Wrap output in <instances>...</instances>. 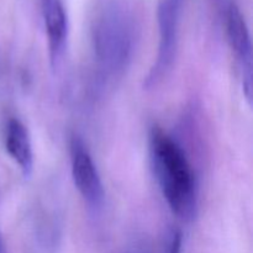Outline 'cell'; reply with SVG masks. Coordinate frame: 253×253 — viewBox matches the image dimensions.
I'll list each match as a JSON object with an SVG mask.
<instances>
[{"mask_svg":"<svg viewBox=\"0 0 253 253\" xmlns=\"http://www.w3.org/2000/svg\"><path fill=\"white\" fill-rule=\"evenodd\" d=\"M125 253H152V251L146 244H135L128 247Z\"/></svg>","mask_w":253,"mask_h":253,"instance_id":"cell-9","label":"cell"},{"mask_svg":"<svg viewBox=\"0 0 253 253\" xmlns=\"http://www.w3.org/2000/svg\"><path fill=\"white\" fill-rule=\"evenodd\" d=\"M137 21L123 1L106 2L94 19L91 46L94 58V91L104 93L127 71L137 42Z\"/></svg>","mask_w":253,"mask_h":253,"instance_id":"cell-1","label":"cell"},{"mask_svg":"<svg viewBox=\"0 0 253 253\" xmlns=\"http://www.w3.org/2000/svg\"><path fill=\"white\" fill-rule=\"evenodd\" d=\"M42 17L47 34L48 57L52 69L62 64L68 41V17L62 0H41Z\"/></svg>","mask_w":253,"mask_h":253,"instance_id":"cell-6","label":"cell"},{"mask_svg":"<svg viewBox=\"0 0 253 253\" xmlns=\"http://www.w3.org/2000/svg\"><path fill=\"white\" fill-rule=\"evenodd\" d=\"M69 152L72 179L74 185L89 208L94 211H99L103 208L105 199L104 185L90 152L78 135H73L71 137Z\"/></svg>","mask_w":253,"mask_h":253,"instance_id":"cell-5","label":"cell"},{"mask_svg":"<svg viewBox=\"0 0 253 253\" xmlns=\"http://www.w3.org/2000/svg\"><path fill=\"white\" fill-rule=\"evenodd\" d=\"M5 148L25 178L34 170V151L29 130L19 119H10L5 127Z\"/></svg>","mask_w":253,"mask_h":253,"instance_id":"cell-7","label":"cell"},{"mask_svg":"<svg viewBox=\"0 0 253 253\" xmlns=\"http://www.w3.org/2000/svg\"><path fill=\"white\" fill-rule=\"evenodd\" d=\"M185 0H160L157 6L158 51L156 61L143 81V88L153 89L162 83L177 57L178 31Z\"/></svg>","mask_w":253,"mask_h":253,"instance_id":"cell-3","label":"cell"},{"mask_svg":"<svg viewBox=\"0 0 253 253\" xmlns=\"http://www.w3.org/2000/svg\"><path fill=\"white\" fill-rule=\"evenodd\" d=\"M183 234L178 227H169L165 235L163 253H182Z\"/></svg>","mask_w":253,"mask_h":253,"instance_id":"cell-8","label":"cell"},{"mask_svg":"<svg viewBox=\"0 0 253 253\" xmlns=\"http://www.w3.org/2000/svg\"><path fill=\"white\" fill-rule=\"evenodd\" d=\"M148 148L156 179L168 207L179 219L192 221L198 212V183L187 152L157 125L148 133Z\"/></svg>","mask_w":253,"mask_h":253,"instance_id":"cell-2","label":"cell"},{"mask_svg":"<svg viewBox=\"0 0 253 253\" xmlns=\"http://www.w3.org/2000/svg\"><path fill=\"white\" fill-rule=\"evenodd\" d=\"M0 253H7V251H6V247H5L4 240H2L1 234H0Z\"/></svg>","mask_w":253,"mask_h":253,"instance_id":"cell-10","label":"cell"},{"mask_svg":"<svg viewBox=\"0 0 253 253\" xmlns=\"http://www.w3.org/2000/svg\"><path fill=\"white\" fill-rule=\"evenodd\" d=\"M230 48L234 52L242 73V86L249 103L252 99V42L246 20L236 2L217 0Z\"/></svg>","mask_w":253,"mask_h":253,"instance_id":"cell-4","label":"cell"}]
</instances>
